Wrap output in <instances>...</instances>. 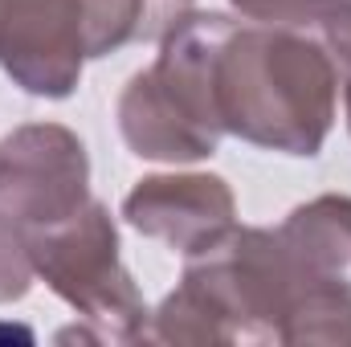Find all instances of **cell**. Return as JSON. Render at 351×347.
Returning <instances> with one entry per match:
<instances>
[{
	"instance_id": "6",
	"label": "cell",
	"mask_w": 351,
	"mask_h": 347,
	"mask_svg": "<svg viewBox=\"0 0 351 347\" xmlns=\"http://www.w3.org/2000/svg\"><path fill=\"white\" fill-rule=\"evenodd\" d=\"M82 0H12L0 21V70L37 98H70L86 66Z\"/></svg>"
},
{
	"instance_id": "11",
	"label": "cell",
	"mask_w": 351,
	"mask_h": 347,
	"mask_svg": "<svg viewBox=\"0 0 351 347\" xmlns=\"http://www.w3.org/2000/svg\"><path fill=\"white\" fill-rule=\"evenodd\" d=\"M33 278H37V270H33V254H29V237L0 221V302L25 298Z\"/></svg>"
},
{
	"instance_id": "14",
	"label": "cell",
	"mask_w": 351,
	"mask_h": 347,
	"mask_svg": "<svg viewBox=\"0 0 351 347\" xmlns=\"http://www.w3.org/2000/svg\"><path fill=\"white\" fill-rule=\"evenodd\" d=\"M8 4H12V0H0V21H4V12H8Z\"/></svg>"
},
{
	"instance_id": "4",
	"label": "cell",
	"mask_w": 351,
	"mask_h": 347,
	"mask_svg": "<svg viewBox=\"0 0 351 347\" xmlns=\"http://www.w3.org/2000/svg\"><path fill=\"white\" fill-rule=\"evenodd\" d=\"M29 254L37 278H45V286L82 315L90 339H110V344L147 339L152 311L131 270L119 258V229L106 204L86 200L70 221L33 233Z\"/></svg>"
},
{
	"instance_id": "8",
	"label": "cell",
	"mask_w": 351,
	"mask_h": 347,
	"mask_svg": "<svg viewBox=\"0 0 351 347\" xmlns=\"http://www.w3.org/2000/svg\"><path fill=\"white\" fill-rule=\"evenodd\" d=\"M278 233L306 274L351 294V196L327 192L298 204Z\"/></svg>"
},
{
	"instance_id": "5",
	"label": "cell",
	"mask_w": 351,
	"mask_h": 347,
	"mask_svg": "<svg viewBox=\"0 0 351 347\" xmlns=\"http://www.w3.org/2000/svg\"><path fill=\"white\" fill-rule=\"evenodd\" d=\"M90 200L86 143L62 123H25L0 139V221L25 237L70 221Z\"/></svg>"
},
{
	"instance_id": "1",
	"label": "cell",
	"mask_w": 351,
	"mask_h": 347,
	"mask_svg": "<svg viewBox=\"0 0 351 347\" xmlns=\"http://www.w3.org/2000/svg\"><path fill=\"white\" fill-rule=\"evenodd\" d=\"M156 344H351V294L319 282L278 229L233 225L192 254L152 315Z\"/></svg>"
},
{
	"instance_id": "12",
	"label": "cell",
	"mask_w": 351,
	"mask_h": 347,
	"mask_svg": "<svg viewBox=\"0 0 351 347\" xmlns=\"http://www.w3.org/2000/svg\"><path fill=\"white\" fill-rule=\"evenodd\" d=\"M319 41H323V49L331 53V62L351 74V0H335L327 25L319 29Z\"/></svg>"
},
{
	"instance_id": "2",
	"label": "cell",
	"mask_w": 351,
	"mask_h": 347,
	"mask_svg": "<svg viewBox=\"0 0 351 347\" xmlns=\"http://www.w3.org/2000/svg\"><path fill=\"white\" fill-rule=\"evenodd\" d=\"M339 66L319 37L237 25L213 58V98L225 135L282 156H319L335 123Z\"/></svg>"
},
{
	"instance_id": "13",
	"label": "cell",
	"mask_w": 351,
	"mask_h": 347,
	"mask_svg": "<svg viewBox=\"0 0 351 347\" xmlns=\"http://www.w3.org/2000/svg\"><path fill=\"white\" fill-rule=\"evenodd\" d=\"M348 127H351V74H348Z\"/></svg>"
},
{
	"instance_id": "7",
	"label": "cell",
	"mask_w": 351,
	"mask_h": 347,
	"mask_svg": "<svg viewBox=\"0 0 351 347\" xmlns=\"http://www.w3.org/2000/svg\"><path fill=\"white\" fill-rule=\"evenodd\" d=\"M123 217L143 237L168 241L184 258H192L237 225V200L221 176L208 172L143 176L127 192Z\"/></svg>"
},
{
	"instance_id": "10",
	"label": "cell",
	"mask_w": 351,
	"mask_h": 347,
	"mask_svg": "<svg viewBox=\"0 0 351 347\" xmlns=\"http://www.w3.org/2000/svg\"><path fill=\"white\" fill-rule=\"evenodd\" d=\"M245 21L254 25H274V29H294V33H311L319 37V29L327 25L335 0H229Z\"/></svg>"
},
{
	"instance_id": "9",
	"label": "cell",
	"mask_w": 351,
	"mask_h": 347,
	"mask_svg": "<svg viewBox=\"0 0 351 347\" xmlns=\"http://www.w3.org/2000/svg\"><path fill=\"white\" fill-rule=\"evenodd\" d=\"M192 12V0H82L90 58H106L123 45L164 41L176 21Z\"/></svg>"
},
{
	"instance_id": "3",
	"label": "cell",
	"mask_w": 351,
	"mask_h": 347,
	"mask_svg": "<svg viewBox=\"0 0 351 347\" xmlns=\"http://www.w3.org/2000/svg\"><path fill=\"white\" fill-rule=\"evenodd\" d=\"M229 29L225 12H188L164 33L156 66L131 74L119 94V131L139 160L196 164L217 156L225 131L213 98V58Z\"/></svg>"
}]
</instances>
